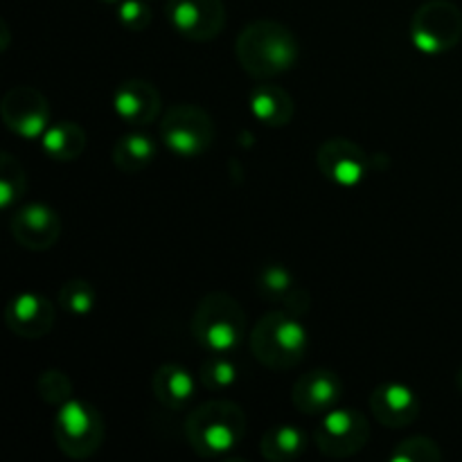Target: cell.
<instances>
[{
  "label": "cell",
  "mask_w": 462,
  "mask_h": 462,
  "mask_svg": "<svg viewBox=\"0 0 462 462\" xmlns=\"http://www.w3.org/2000/svg\"><path fill=\"white\" fill-rule=\"evenodd\" d=\"M12 235L27 251H50L61 237V219L45 203H30L12 215Z\"/></svg>",
  "instance_id": "12"
},
{
  "label": "cell",
  "mask_w": 462,
  "mask_h": 462,
  "mask_svg": "<svg viewBox=\"0 0 462 462\" xmlns=\"http://www.w3.org/2000/svg\"><path fill=\"white\" fill-rule=\"evenodd\" d=\"M244 433H246V415L242 406L228 400L199 404L185 420V436L189 447L201 458H224L237 449Z\"/></svg>",
  "instance_id": "2"
},
{
  "label": "cell",
  "mask_w": 462,
  "mask_h": 462,
  "mask_svg": "<svg viewBox=\"0 0 462 462\" xmlns=\"http://www.w3.org/2000/svg\"><path fill=\"white\" fill-rule=\"evenodd\" d=\"M0 117L23 140H39L50 126V104L34 86H14L3 95Z\"/></svg>",
  "instance_id": "9"
},
{
  "label": "cell",
  "mask_w": 462,
  "mask_h": 462,
  "mask_svg": "<svg viewBox=\"0 0 462 462\" xmlns=\"http://www.w3.org/2000/svg\"><path fill=\"white\" fill-rule=\"evenodd\" d=\"M307 436L293 424H275L264 431L260 440V451L271 462H289L305 454Z\"/></svg>",
  "instance_id": "22"
},
{
  "label": "cell",
  "mask_w": 462,
  "mask_h": 462,
  "mask_svg": "<svg viewBox=\"0 0 462 462\" xmlns=\"http://www.w3.org/2000/svg\"><path fill=\"white\" fill-rule=\"evenodd\" d=\"M95 302H97L95 287L84 278L68 280V282L59 289V307H61L66 314L77 316V319L88 316L90 311L95 310Z\"/></svg>",
  "instance_id": "25"
},
{
  "label": "cell",
  "mask_w": 462,
  "mask_h": 462,
  "mask_svg": "<svg viewBox=\"0 0 462 462\" xmlns=\"http://www.w3.org/2000/svg\"><path fill=\"white\" fill-rule=\"evenodd\" d=\"M36 393L45 404L59 409L72 400V379L63 370H43L36 379Z\"/></svg>",
  "instance_id": "26"
},
{
  "label": "cell",
  "mask_w": 462,
  "mask_h": 462,
  "mask_svg": "<svg viewBox=\"0 0 462 462\" xmlns=\"http://www.w3.org/2000/svg\"><path fill=\"white\" fill-rule=\"evenodd\" d=\"M113 108L117 117L131 126H144L158 120L162 97L156 86L147 79H126L113 93Z\"/></svg>",
  "instance_id": "16"
},
{
  "label": "cell",
  "mask_w": 462,
  "mask_h": 462,
  "mask_svg": "<svg viewBox=\"0 0 462 462\" xmlns=\"http://www.w3.org/2000/svg\"><path fill=\"white\" fill-rule=\"evenodd\" d=\"M393 462H440L442 449L427 436H411L402 440L391 454Z\"/></svg>",
  "instance_id": "27"
},
{
  "label": "cell",
  "mask_w": 462,
  "mask_h": 462,
  "mask_svg": "<svg viewBox=\"0 0 462 462\" xmlns=\"http://www.w3.org/2000/svg\"><path fill=\"white\" fill-rule=\"evenodd\" d=\"M161 138L174 156H203L215 140V122L197 104H174L162 113Z\"/></svg>",
  "instance_id": "7"
},
{
  "label": "cell",
  "mask_w": 462,
  "mask_h": 462,
  "mask_svg": "<svg viewBox=\"0 0 462 462\" xmlns=\"http://www.w3.org/2000/svg\"><path fill=\"white\" fill-rule=\"evenodd\" d=\"M255 291L262 300L280 305V310L291 311L293 316H300V319L310 311L311 300L307 289L298 287L291 271L278 262H271V264L257 269Z\"/></svg>",
  "instance_id": "15"
},
{
  "label": "cell",
  "mask_w": 462,
  "mask_h": 462,
  "mask_svg": "<svg viewBox=\"0 0 462 462\" xmlns=\"http://www.w3.org/2000/svg\"><path fill=\"white\" fill-rule=\"evenodd\" d=\"M104 3H122V0H104Z\"/></svg>",
  "instance_id": "30"
},
{
  "label": "cell",
  "mask_w": 462,
  "mask_h": 462,
  "mask_svg": "<svg viewBox=\"0 0 462 462\" xmlns=\"http://www.w3.org/2000/svg\"><path fill=\"white\" fill-rule=\"evenodd\" d=\"M158 153V144L152 135L140 134H125L117 138L113 144V165L122 171V174H138L144 167L153 162Z\"/></svg>",
  "instance_id": "21"
},
{
  "label": "cell",
  "mask_w": 462,
  "mask_h": 462,
  "mask_svg": "<svg viewBox=\"0 0 462 462\" xmlns=\"http://www.w3.org/2000/svg\"><path fill=\"white\" fill-rule=\"evenodd\" d=\"M411 43L424 54H445L462 39V12L451 0H427L411 18Z\"/></svg>",
  "instance_id": "6"
},
{
  "label": "cell",
  "mask_w": 462,
  "mask_h": 462,
  "mask_svg": "<svg viewBox=\"0 0 462 462\" xmlns=\"http://www.w3.org/2000/svg\"><path fill=\"white\" fill-rule=\"evenodd\" d=\"M167 18L180 36L206 43L226 25L224 0H167Z\"/></svg>",
  "instance_id": "10"
},
{
  "label": "cell",
  "mask_w": 462,
  "mask_h": 462,
  "mask_svg": "<svg viewBox=\"0 0 462 462\" xmlns=\"http://www.w3.org/2000/svg\"><path fill=\"white\" fill-rule=\"evenodd\" d=\"M370 409L386 429H404L420 415V400L406 383H379L370 395Z\"/></svg>",
  "instance_id": "17"
},
{
  "label": "cell",
  "mask_w": 462,
  "mask_h": 462,
  "mask_svg": "<svg viewBox=\"0 0 462 462\" xmlns=\"http://www.w3.org/2000/svg\"><path fill=\"white\" fill-rule=\"evenodd\" d=\"M194 393H197V379L183 365L162 364L153 373V395L165 409H185L194 400Z\"/></svg>",
  "instance_id": "19"
},
{
  "label": "cell",
  "mask_w": 462,
  "mask_h": 462,
  "mask_svg": "<svg viewBox=\"0 0 462 462\" xmlns=\"http://www.w3.org/2000/svg\"><path fill=\"white\" fill-rule=\"evenodd\" d=\"M27 192V174L21 162L5 152L0 156V208L9 210L16 206Z\"/></svg>",
  "instance_id": "24"
},
{
  "label": "cell",
  "mask_w": 462,
  "mask_h": 462,
  "mask_svg": "<svg viewBox=\"0 0 462 462\" xmlns=\"http://www.w3.org/2000/svg\"><path fill=\"white\" fill-rule=\"evenodd\" d=\"M320 174L338 188H356L368 174V156L347 138H329L316 152Z\"/></svg>",
  "instance_id": "11"
},
{
  "label": "cell",
  "mask_w": 462,
  "mask_h": 462,
  "mask_svg": "<svg viewBox=\"0 0 462 462\" xmlns=\"http://www.w3.org/2000/svg\"><path fill=\"white\" fill-rule=\"evenodd\" d=\"M117 18L131 32H143L152 25V7L144 0H122L117 3Z\"/></svg>",
  "instance_id": "28"
},
{
  "label": "cell",
  "mask_w": 462,
  "mask_h": 462,
  "mask_svg": "<svg viewBox=\"0 0 462 462\" xmlns=\"http://www.w3.org/2000/svg\"><path fill=\"white\" fill-rule=\"evenodd\" d=\"M456 383H458V391H460V395H462V368L458 370V374H456Z\"/></svg>",
  "instance_id": "29"
},
{
  "label": "cell",
  "mask_w": 462,
  "mask_h": 462,
  "mask_svg": "<svg viewBox=\"0 0 462 462\" xmlns=\"http://www.w3.org/2000/svg\"><path fill=\"white\" fill-rule=\"evenodd\" d=\"M248 106L255 120L271 129L287 126L296 113L291 93L278 84H257L248 95Z\"/></svg>",
  "instance_id": "18"
},
{
  "label": "cell",
  "mask_w": 462,
  "mask_h": 462,
  "mask_svg": "<svg viewBox=\"0 0 462 462\" xmlns=\"http://www.w3.org/2000/svg\"><path fill=\"white\" fill-rule=\"evenodd\" d=\"M343 397V379L341 374L328 368H316L296 379L291 391V402L300 413L325 415L338 406Z\"/></svg>",
  "instance_id": "13"
},
{
  "label": "cell",
  "mask_w": 462,
  "mask_h": 462,
  "mask_svg": "<svg viewBox=\"0 0 462 462\" xmlns=\"http://www.w3.org/2000/svg\"><path fill=\"white\" fill-rule=\"evenodd\" d=\"M5 325L16 337L34 341L48 337L54 328V307L45 296L36 291H23L7 302Z\"/></svg>",
  "instance_id": "14"
},
{
  "label": "cell",
  "mask_w": 462,
  "mask_h": 462,
  "mask_svg": "<svg viewBox=\"0 0 462 462\" xmlns=\"http://www.w3.org/2000/svg\"><path fill=\"white\" fill-rule=\"evenodd\" d=\"M41 147L48 158L57 162H72L84 153L86 131L77 122H54L41 138Z\"/></svg>",
  "instance_id": "20"
},
{
  "label": "cell",
  "mask_w": 462,
  "mask_h": 462,
  "mask_svg": "<svg viewBox=\"0 0 462 462\" xmlns=\"http://www.w3.org/2000/svg\"><path fill=\"white\" fill-rule=\"evenodd\" d=\"M52 433L61 454L72 460H86L99 451L106 429L95 406L72 397L54 413Z\"/></svg>",
  "instance_id": "5"
},
{
  "label": "cell",
  "mask_w": 462,
  "mask_h": 462,
  "mask_svg": "<svg viewBox=\"0 0 462 462\" xmlns=\"http://www.w3.org/2000/svg\"><path fill=\"white\" fill-rule=\"evenodd\" d=\"M235 54L244 70L255 79H273L291 70L298 61V41L278 21H253L239 32Z\"/></svg>",
  "instance_id": "1"
},
{
  "label": "cell",
  "mask_w": 462,
  "mask_h": 462,
  "mask_svg": "<svg viewBox=\"0 0 462 462\" xmlns=\"http://www.w3.org/2000/svg\"><path fill=\"white\" fill-rule=\"evenodd\" d=\"M239 379V365L228 355H210L203 359L201 368H199V382L206 391L219 393L228 391L237 383Z\"/></svg>",
  "instance_id": "23"
},
{
  "label": "cell",
  "mask_w": 462,
  "mask_h": 462,
  "mask_svg": "<svg viewBox=\"0 0 462 462\" xmlns=\"http://www.w3.org/2000/svg\"><path fill=\"white\" fill-rule=\"evenodd\" d=\"M370 440V422L350 406H334L323 415L314 431V445L328 458H350Z\"/></svg>",
  "instance_id": "8"
},
{
  "label": "cell",
  "mask_w": 462,
  "mask_h": 462,
  "mask_svg": "<svg viewBox=\"0 0 462 462\" xmlns=\"http://www.w3.org/2000/svg\"><path fill=\"white\" fill-rule=\"evenodd\" d=\"M310 332L300 316L291 311L275 310L262 316L251 334V352L264 368L282 370L296 368L307 355Z\"/></svg>",
  "instance_id": "3"
},
{
  "label": "cell",
  "mask_w": 462,
  "mask_h": 462,
  "mask_svg": "<svg viewBox=\"0 0 462 462\" xmlns=\"http://www.w3.org/2000/svg\"><path fill=\"white\" fill-rule=\"evenodd\" d=\"M189 328L208 355H230L246 337V314L237 298L212 291L199 300Z\"/></svg>",
  "instance_id": "4"
}]
</instances>
